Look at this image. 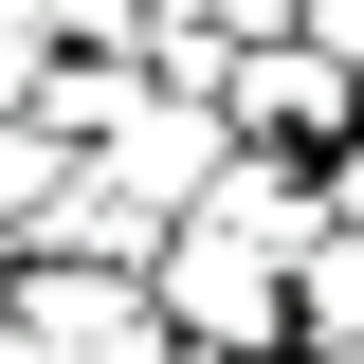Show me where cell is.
Instances as JSON below:
<instances>
[{"label":"cell","instance_id":"3","mask_svg":"<svg viewBox=\"0 0 364 364\" xmlns=\"http://www.w3.org/2000/svg\"><path fill=\"white\" fill-rule=\"evenodd\" d=\"M37 18H55V0H0V73H18V55H37Z\"/></svg>","mask_w":364,"mask_h":364},{"label":"cell","instance_id":"1","mask_svg":"<svg viewBox=\"0 0 364 364\" xmlns=\"http://www.w3.org/2000/svg\"><path fill=\"white\" fill-rule=\"evenodd\" d=\"M0 364H164V310H146L128 273H37L0 310Z\"/></svg>","mask_w":364,"mask_h":364},{"label":"cell","instance_id":"2","mask_svg":"<svg viewBox=\"0 0 364 364\" xmlns=\"http://www.w3.org/2000/svg\"><path fill=\"white\" fill-rule=\"evenodd\" d=\"M291 37H310V55H364V0H310V18H291Z\"/></svg>","mask_w":364,"mask_h":364},{"label":"cell","instance_id":"4","mask_svg":"<svg viewBox=\"0 0 364 364\" xmlns=\"http://www.w3.org/2000/svg\"><path fill=\"white\" fill-rule=\"evenodd\" d=\"M310 219H364V146H346V182H328V200H310Z\"/></svg>","mask_w":364,"mask_h":364}]
</instances>
